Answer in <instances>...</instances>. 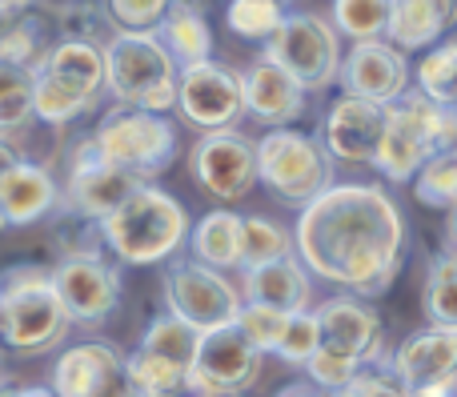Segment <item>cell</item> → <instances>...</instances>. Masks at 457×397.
Here are the masks:
<instances>
[{
  "mask_svg": "<svg viewBox=\"0 0 457 397\" xmlns=\"http://www.w3.org/2000/svg\"><path fill=\"white\" fill-rule=\"evenodd\" d=\"M157 40L177 61V69L213 61V29H209V21L201 16L197 4L173 0V8L165 12V21H161V29H157Z\"/></svg>",
  "mask_w": 457,
  "mask_h": 397,
  "instance_id": "obj_25",
  "label": "cell"
},
{
  "mask_svg": "<svg viewBox=\"0 0 457 397\" xmlns=\"http://www.w3.org/2000/svg\"><path fill=\"white\" fill-rule=\"evenodd\" d=\"M37 120V72L0 61V136L29 128Z\"/></svg>",
  "mask_w": 457,
  "mask_h": 397,
  "instance_id": "obj_27",
  "label": "cell"
},
{
  "mask_svg": "<svg viewBox=\"0 0 457 397\" xmlns=\"http://www.w3.org/2000/svg\"><path fill=\"white\" fill-rule=\"evenodd\" d=\"M361 361L357 358H349V353H341V350H329V345H321V350L313 353V361L305 366V374H309V382L313 385H321V390H329V393H341L349 382H353L357 374H361Z\"/></svg>",
  "mask_w": 457,
  "mask_h": 397,
  "instance_id": "obj_39",
  "label": "cell"
},
{
  "mask_svg": "<svg viewBox=\"0 0 457 397\" xmlns=\"http://www.w3.org/2000/svg\"><path fill=\"white\" fill-rule=\"evenodd\" d=\"M85 109H93V96L69 88L64 80H56L53 72L37 69V117L48 125H69L77 120Z\"/></svg>",
  "mask_w": 457,
  "mask_h": 397,
  "instance_id": "obj_34",
  "label": "cell"
},
{
  "mask_svg": "<svg viewBox=\"0 0 457 397\" xmlns=\"http://www.w3.org/2000/svg\"><path fill=\"white\" fill-rule=\"evenodd\" d=\"M281 21H285L281 0H233L225 12V24L237 32V37L265 40V45H269V37L281 29Z\"/></svg>",
  "mask_w": 457,
  "mask_h": 397,
  "instance_id": "obj_35",
  "label": "cell"
},
{
  "mask_svg": "<svg viewBox=\"0 0 457 397\" xmlns=\"http://www.w3.org/2000/svg\"><path fill=\"white\" fill-rule=\"evenodd\" d=\"M109 253L125 265H161L189 241V213L157 185H141L109 221H101Z\"/></svg>",
  "mask_w": 457,
  "mask_h": 397,
  "instance_id": "obj_2",
  "label": "cell"
},
{
  "mask_svg": "<svg viewBox=\"0 0 457 397\" xmlns=\"http://www.w3.org/2000/svg\"><path fill=\"white\" fill-rule=\"evenodd\" d=\"M53 390L61 397H137L129 358L109 342H80L56 358Z\"/></svg>",
  "mask_w": 457,
  "mask_h": 397,
  "instance_id": "obj_13",
  "label": "cell"
},
{
  "mask_svg": "<svg viewBox=\"0 0 457 397\" xmlns=\"http://www.w3.org/2000/svg\"><path fill=\"white\" fill-rule=\"evenodd\" d=\"M457 136V109L429 101L426 93L410 88L386 104V141L378 153V169L389 181H413L429 157L453 149Z\"/></svg>",
  "mask_w": 457,
  "mask_h": 397,
  "instance_id": "obj_5",
  "label": "cell"
},
{
  "mask_svg": "<svg viewBox=\"0 0 457 397\" xmlns=\"http://www.w3.org/2000/svg\"><path fill=\"white\" fill-rule=\"evenodd\" d=\"M333 29L353 45L381 40L389 29V0H333Z\"/></svg>",
  "mask_w": 457,
  "mask_h": 397,
  "instance_id": "obj_30",
  "label": "cell"
},
{
  "mask_svg": "<svg viewBox=\"0 0 457 397\" xmlns=\"http://www.w3.org/2000/svg\"><path fill=\"white\" fill-rule=\"evenodd\" d=\"M257 177L277 201L305 209L333 185V161L313 136L273 128L257 141Z\"/></svg>",
  "mask_w": 457,
  "mask_h": 397,
  "instance_id": "obj_6",
  "label": "cell"
},
{
  "mask_svg": "<svg viewBox=\"0 0 457 397\" xmlns=\"http://www.w3.org/2000/svg\"><path fill=\"white\" fill-rule=\"evenodd\" d=\"M457 29V0H389V45L437 48L445 32Z\"/></svg>",
  "mask_w": 457,
  "mask_h": 397,
  "instance_id": "obj_23",
  "label": "cell"
},
{
  "mask_svg": "<svg viewBox=\"0 0 457 397\" xmlns=\"http://www.w3.org/2000/svg\"><path fill=\"white\" fill-rule=\"evenodd\" d=\"M0 366H4V361H0Z\"/></svg>",
  "mask_w": 457,
  "mask_h": 397,
  "instance_id": "obj_47",
  "label": "cell"
},
{
  "mask_svg": "<svg viewBox=\"0 0 457 397\" xmlns=\"http://www.w3.org/2000/svg\"><path fill=\"white\" fill-rule=\"evenodd\" d=\"M53 285L69 321H80V326H101L120 305V273L101 253H69L53 269Z\"/></svg>",
  "mask_w": 457,
  "mask_h": 397,
  "instance_id": "obj_12",
  "label": "cell"
},
{
  "mask_svg": "<svg viewBox=\"0 0 457 397\" xmlns=\"http://www.w3.org/2000/svg\"><path fill=\"white\" fill-rule=\"evenodd\" d=\"M261 358L237 326L201 334L197 361H193V385L209 397H241L257 385Z\"/></svg>",
  "mask_w": 457,
  "mask_h": 397,
  "instance_id": "obj_14",
  "label": "cell"
},
{
  "mask_svg": "<svg viewBox=\"0 0 457 397\" xmlns=\"http://www.w3.org/2000/svg\"><path fill=\"white\" fill-rule=\"evenodd\" d=\"M177 80L181 69L165 53L157 32H112L104 45V88L125 109L165 117V109L177 104Z\"/></svg>",
  "mask_w": 457,
  "mask_h": 397,
  "instance_id": "obj_4",
  "label": "cell"
},
{
  "mask_svg": "<svg viewBox=\"0 0 457 397\" xmlns=\"http://www.w3.org/2000/svg\"><path fill=\"white\" fill-rule=\"evenodd\" d=\"M88 141L104 161H112L117 169L141 177V181L169 169V161L177 157V128L157 112L125 109V104L109 112Z\"/></svg>",
  "mask_w": 457,
  "mask_h": 397,
  "instance_id": "obj_8",
  "label": "cell"
},
{
  "mask_svg": "<svg viewBox=\"0 0 457 397\" xmlns=\"http://www.w3.org/2000/svg\"><path fill=\"white\" fill-rule=\"evenodd\" d=\"M16 390H21V385H8V382H0V397H16Z\"/></svg>",
  "mask_w": 457,
  "mask_h": 397,
  "instance_id": "obj_46",
  "label": "cell"
},
{
  "mask_svg": "<svg viewBox=\"0 0 457 397\" xmlns=\"http://www.w3.org/2000/svg\"><path fill=\"white\" fill-rule=\"evenodd\" d=\"M453 253H457V249H453Z\"/></svg>",
  "mask_w": 457,
  "mask_h": 397,
  "instance_id": "obj_48",
  "label": "cell"
},
{
  "mask_svg": "<svg viewBox=\"0 0 457 397\" xmlns=\"http://www.w3.org/2000/svg\"><path fill=\"white\" fill-rule=\"evenodd\" d=\"M165 302L169 313L193 326L197 334L237 326L245 297L221 269H209L201 261H173L165 273Z\"/></svg>",
  "mask_w": 457,
  "mask_h": 397,
  "instance_id": "obj_9",
  "label": "cell"
},
{
  "mask_svg": "<svg viewBox=\"0 0 457 397\" xmlns=\"http://www.w3.org/2000/svg\"><path fill=\"white\" fill-rule=\"evenodd\" d=\"M193 177L217 201H241L253 193L257 177V145L241 133H205L193 145Z\"/></svg>",
  "mask_w": 457,
  "mask_h": 397,
  "instance_id": "obj_15",
  "label": "cell"
},
{
  "mask_svg": "<svg viewBox=\"0 0 457 397\" xmlns=\"http://www.w3.org/2000/svg\"><path fill=\"white\" fill-rule=\"evenodd\" d=\"M337 397H413V393L405 390V385L397 382L389 369L370 366V369H361V374H357L353 382H349Z\"/></svg>",
  "mask_w": 457,
  "mask_h": 397,
  "instance_id": "obj_40",
  "label": "cell"
},
{
  "mask_svg": "<svg viewBox=\"0 0 457 397\" xmlns=\"http://www.w3.org/2000/svg\"><path fill=\"white\" fill-rule=\"evenodd\" d=\"M426 318L434 329H450L457 334V253H442L434 257L426 277Z\"/></svg>",
  "mask_w": 457,
  "mask_h": 397,
  "instance_id": "obj_29",
  "label": "cell"
},
{
  "mask_svg": "<svg viewBox=\"0 0 457 397\" xmlns=\"http://www.w3.org/2000/svg\"><path fill=\"white\" fill-rule=\"evenodd\" d=\"M173 0H104L112 29L117 32H157Z\"/></svg>",
  "mask_w": 457,
  "mask_h": 397,
  "instance_id": "obj_38",
  "label": "cell"
},
{
  "mask_svg": "<svg viewBox=\"0 0 457 397\" xmlns=\"http://www.w3.org/2000/svg\"><path fill=\"white\" fill-rule=\"evenodd\" d=\"M321 350V321H317V313H293L289 326H285V337L281 345H277L273 358H281L285 366H301L305 369L309 361H313V353Z\"/></svg>",
  "mask_w": 457,
  "mask_h": 397,
  "instance_id": "obj_37",
  "label": "cell"
},
{
  "mask_svg": "<svg viewBox=\"0 0 457 397\" xmlns=\"http://www.w3.org/2000/svg\"><path fill=\"white\" fill-rule=\"evenodd\" d=\"M277 397H337V393L321 390V385H313V382H293V385H285V390H277Z\"/></svg>",
  "mask_w": 457,
  "mask_h": 397,
  "instance_id": "obj_42",
  "label": "cell"
},
{
  "mask_svg": "<svg viewBox=\"0 0 457 397\" xmlns=\"http://www.w3.org/2000/svg\"><path fill=\"white\" fill-rule=\"evenodd\" d=\"M297 245H293V233L281 229L269 217H245V245H241V269H257V265L281 261V257H293Z\"/></svg>",
  "mask_w": 457,
  "mask_h": 397,
  "instance_id": "obj_32",
  "label": "cell"
},
{
  "mask_svg": "<svg viewBox=\"0 0 457 397\" xmlns=\"http://www.w3.org/2000/svg\"><path fill=\"white\" fill-rule=\"evenodd\" d=\"M61 205V185L48 169L24 161L16 173L0 181V229H21V225L45 221Z\"/></svg>",
  "mask_w": 457,
  "mask_h": 397,
  "instance_id": "obj_22",
  "label": "cell"
},
{
  "mask_svg": "<svg viewBox=\"0 0 457 397\" xmlns=\"http://www.w3.org/2000/svg\"><path fill=\"white\" fill-rule=\"evenodd\" d=\"M418 93H426L445 109H457V40L429 48L418 61Z\"/></svg>",
  "mask_w": 457,
  "mask_h": 397,
  "instance_id": "obj_31",
  "label": "cell"
},
{
  "mask_svg": "<svg viewBox=\"0 0 457 397\" xmlns=\"http://www.w3.org/2000/svg\"><path fill=\"white\" fill-rule=\"evenodd\" d=\"M285 326H289V313H277V310H269V305L245 302L241 313H237V329H241L245 342L257 353H277V345H281V337H285Z\"/></svg>",
  "mask_w": 457,
  "mask_h": 397,
  "instance_id": "obj_36",
  "label": "cell"
},
{
  "mask_svg": "<svg viewBox=\"0 0 457 397\" xmlns=\"http://www.w3.org/2000/svg\"><path fill=\"white\" fill-rule=\"evenodd\" d=\"M381 141H386V104L361 101V96H341L325 112L321 145L329 161L341 165H378Z\"/></svg>",
  "mask_w": 457,
  "mask_h": 397,
  "instance_id": "obj_16",
  "label": "cell"
},
{
  "mask_svg": "<svg viewBox=\"0 0 457 397\" xmlns=\"http://www.w3.org/2000/svg\"><path fill=\"white\" fill-rule=\"evenodd\" d=\"M450 241H453V249H457V209L450 213Z\"/></svg>",
  "mask_w": 457,
  "mask_h": 397,
  "instance_id": "obj_45",
  "label": "cell"
},
{
  "mask_svg": "<svg viewBox=\"0 0 457 397\" xmlns=\"http://www.w3.org/2000/svg\"><path fill=\"white\" fill-rule=\"evenodd\" d=\"M313 313L321 321V345L349 353L365 369L381 361V353H386V329H381V318L370 302H361L353 294H337L317 305Z\"/></svg>",
  "mask_w": 457,
  "mask_h": 397,
  "instance_id": "obj_17",
  "label": "cell"
},
{
  "mask_svg": "<svg viewBox=\"0 0 457 397\" xmlns=\"http://www.w3.org/2000/svg\"><path fill=\"white\" fill-rule=\"evenodd\" d=\"M21 165H24V161H21V153L12 149V141H8V136H0V181H4L8 173H16Z\"/></svg>",
  "mask_w": 457,
  "mask_h": 397,
  "instance_id": "obj_41",
  "label": "cell"
},
{
  "mask_svg": "<svg viewBox=\"0 0 457 397\" xmlns=\"http://www.w3.org/2000/svg\"><path fill=\"white\" fill-rule=\"evenodd\" d=\"M297 257L313 277L353 297H381L402 269L405 217L381 185H329L301 209Z\"/></svg>",
  "mask_w": 457,
  "mask_h": 397,
  "instance_id": "obj_1",
  "label": "cell"
},
{
  "mask_svg": "<svg viewBox=\"0 0 457 397\" xmlns=\"http://www.w3.org/2000/svg\"><path fill=\"white\" fill-rule=\"evenodd\" d=\"M24 8H32V0H0V21H4V16L24 12Z\"/></svg>",
  "mask_w": 457,
  "mask_h": 397,
  "instance_id": "obj_44",
  "label": "cell"
},
{
  "mask_svg": "<svg viewBox=\"0 0 457 397\" xmlns=\"http://www.w3.org/2000/svg\"><path fill=\"white\" fill-rule=\"evenodd\" d=\"M40 69L96 101V93L104 88V48L93 40H56Z\"/></svg>",
  "mask_w": 457,
  "mask_h": 397,
  "instance_id": "obj_26",
  "label": "cell"
},
{
  "mask_svg": "<svg viewBox=\"0 0 457 397\" xmlns=\"http://www.w3.org/2000/svg\"><path fill=\"white\" fill-rule=\"evenodd\" d=\"M386 369L405 385L410 393H426L437 385L457 382V334L450 329H421L405 337L397 353L386 361Z\"/></svg>",
  "mask_w": 457,
  "mask_h": 397,
  "instance_id": "obj_19",
  "label": "cell"
},
{
  "mask_svg": "<svg viewBox=\"0 0 457 397\" xmlns=\"http://www.w3.org/2000/svg\"><path fill=\"white\" fill-rule=\"evenodd\" d=\"M16 397H61V393H56L53 385H21Z\"/></svg>",
  "mask_w": 457,
  "mask_h": 397,
  "instance_id": "obj_43",
  "label": "cell"
},
{
  "mask_svg": "<svg viewBox=\"0 0 457 397\" xmlns=\"http://www.w3.org/2000/svg\"><path fill=\"white\" fill-rule=\"evenodd\" d=\"M241 297L253 305H269L277 313H309L313 302V273L301 265V257H281V261L241 269Z\"/></svg>",
  "mask_w": 457,
  "mask_h": 397,
  "instance_id": "obj_20",
  "label": "cell"
},
{
  "mask_svg": "<svg viewBox=\"0 0 457 397\" xmlns=\"http://www.w3.org/2000/svg\"><path fill=\"white\" fill-rule=\"evenodd\" d=\"M197 345H201L197 329L185 326V321L173 318V313H165V318L149 321V329H145V337H141V345H137V350H145L149 358H161V361H169V366L189 369V374H193Z\"/></svg>",
  "mask_w": 457,
  "mask_h": 397,
  "instance_id": "obj_28",
  "label": "cell"
},
{
  "mask_svg": "<svg viewBox=\"0 0 457 397\" xmlns=\"http://www.w3.org/2000/svg\"><path fill=\"white\" fill-rule=\"evenodd\" d=\"M413 197L434 209H457V149H442L413 177Z\"/></svg>",
  "mask_w": 457,
  "mask_h": 397,
  "instance_id": "obj_33",
  "label": "cell"
},
{
  "mask_svg": "<svg viewBox=\"0 0 457 397\" xmlns=\"http://www.w3.org/2000/svg\"><path fill=\"white\" fill-rule=\"evenodd\" d=\"M265 56L277 61L305 93L329 88L341 77V37L317 12H285L281 29L269 37Z\"/></svg>",
  "mask_w": 457,
  "mask_h": 397,
  "instance_id": "obj_7",
  "label": "cell"
},
{
  "mask_svg": "<svg viewBox=\"0 0 457 397\" xmlns=\"http://www.w3.org/2000/svg\"><path fill=\"white\" fill-rule=\"evenodd\" d=\"M141 177L117 169L112 161H104L101 153L93 149V141H85L77 153H72V169H69V185H64L61 201L64 209H72L85 221H109L137 189H141Z\"/></svg>",
  "mask_w": 457,
  "mask_h": 397,
  "instance_id": "obj_11",
  "label": "cell"
},
{
  "mask_svg": "<svg viewBox=\"0 0 457 397\" xmlns=\"http://www.w3.org/2000/svg\"><path fill=\"white\" fill-rule=\"evenodd\" d=\"M69 313L53 285V269L8 265L0 273V342L16 353H48L69 334Z\"/></svg>",
  "mask_w": 457,
  "mask_h": 397,
  "instance_id": "obj_3",
  "label": "cell"
},
{
  "mask_svg": "<svg viewBox=\"0 0 457 397\" xmlns=\"http://www.w3.org/2000/svg\"><path fill=\"white\" fill-rule=\"evenodd\" d=\"M177 109L201 133H233L245 117V77L217 61L189 64L177 80Z\"/></svg>",
  "mask_w": 457,
  "mask_h": 397,
  "instance_id": "obj_10",
  "label": "cell"
},
{
  "mask_svg": "<svg viewBox=\"0 0 457 397\" xmlns=\"http://www.w3.org/2000/svg\"><path fill=\"white\" fill-rule=\"evenodd\" d=\"M241 245H245V217L213 209L189 229L193 261L209 265V269H241Z\"/></svg>",
  "mask_w": 457,
  "mask_h": 397,
  "instance_id": "obj_24",
  "label": "cell"
},
{
  "mask_svg": "<svg viewBox=\"0 0 457 397\" xmlns=\"http://www.w3.org/2000/svg\"><path fill=\"white\" fill-rule=\"evenodd\" d=\"M245 112L257 117L261 125L289 128L293 120L305 112V88L277 61L261 56V61L245 72Z\"/></svg>",
  "mask_w": 457,
  "mask_h": 397,
  "instance_id": "obj_21",
  "label": "cell"
},
{
  "mask_svg": "<svg viewBox=\"0 0 457 397\" xmlns=\"http://www.w3.org/2000/svg\"><path fill=\"white\" fill-rule=\"evenodd\" d=\"M337 80L345 88V96H361V101H373V104H394L397 96L410 93V64H405L402 48H394L389 40H370V45L349 48Z\"/></svg>",
  "mask_w": 457,
  "mask_h": 397,
  "instance_id": "obj_18",
  "label": "cell"
}]
</instances>
